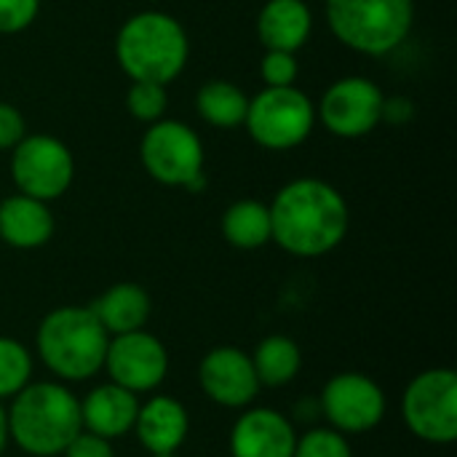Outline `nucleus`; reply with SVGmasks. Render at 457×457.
I'll list each match as a JSON object with an SVG mask.
<instances>
[{
	"label": "nucleus",
	"mask_w": 457,
	"mask_h": 457,
	"mask_svg": "<svg viewBox=\"0 0 457 457\" xmlns=\"http://www.w3.org/2000/svg\"><path fill=\"white\" fill-rule=\"evenodd\" d=\"M88 308L94 311L99 324L112 337V335L145 329L150 311H153V303H150V295L145 292V287L123 281V284H112Z\"/></svg>",
	"instance_id": "nucleus-19"
},
{
	"label": "nucleus",
	"mask_w": 457,
	"mask_h": 457,
	"mask_svg": "<svg viewBox=\"0 0 457 457\" xmlns=\"http://www.w3.org/2000/svg\"><path fill=\"white\" fill-rule=\"evenodd\" d=\"M62 457H115V450H112V442L110 439H102L96 434L80 431L67 445V450L62 453Z\"/></svg>",
	"instance_id": "nucleus-28"
},
{
	"label": "nucleus",
	"mask_w": 457,
	"mask_h": 457,
	"mask_svg": "<svg viewBox=\"0 0 457 457\" xmlns=\"http://www.w3.org/2000/svg\"><path fill=\"white\" fill-rule=\"evenodd\" d=\"M8 439L27 455H62L67 445L83 431L80 399L64 383H29L5 410Z\"/></svg>",
	"instance_id": "nucleus-2"
},
{
	"label": "nucleus",
	"mask_w": 457,
	"mask_h": 457,
	"mask_svg": "<svg viewBox=\"0 0 457 457\" xmlns=\"http://www.w3.org/2000/svg\"><path fill=\"white\" fill-rule=\"evenodd\" d=\"M295 445L292 420L270 407L246 410L230 431V457H292Z\"/></svg>",
	"instance_id": "nucleus-14"
},
{
	"label": "nucleus",
	"mask_w": 457,
	"mask_h": 457,
	"mask_svg": "<svg viewBox=\"0 0 457 457\" xmlns=\"http://www.w3.org/2000/svg\"><path fill=\"white\" fill-rule=\"evenodd\" d=\"M412 112H415V107L404 96H394V99H386L383 102V118L391 120V123H404V120L412 118Z\"/></svg>",
	"instance_id": "nucleus-30"
},
{
	"label": "nucleus",
	"mask_w": 457,
	"mask_h": 457,
	"mask_svg": "<svg viewBox=\"0 0 457 457\" xmlns=\"http://www.w3.org/2000/svg\"><path fill=\"white\" fill-rule=\"evenodd\" d=\"M292 457H353L351 442L335 428H311L297 436Z\"/></svg>",
	"instance_id": "nucleus-24"
},
{
	"label": "nucleus",
	"mask_w": 457,
	"mask_h": 457,
	"mask_svg": "<svg viewBox=\"0 0 457 457\" xmlns=\"http://www.w3.org/2000/svg\"><path fill=\"white\" fill-rule=\"evenodd\" d=\"M319 404L321 418H327L329 428L340 434H367L383 423L388 410L383 388L364 372L335 375L324 386Z\"/></svg>",
	"instance_id": "nucleus-9"
},
{
	"label": "nucleus",
	"mask_w": 457,
	"mask_h": 457,
	"mask_svg": "<svg viewBox=\"0 0 457 457\" xmlns=\"http://www.w3.org/2000/svg\"><path fill=\"white\" fill-rule=\"evenodd\" d=\"M8 445V420H5V404L0 402V455Z\"/></svg>",
	"instance_id": "nucleus-31"
},
{
	"label": "nucleus",
	"mask_w": 457,
	"mask_h": 457,
	"mask_svg": "<svg viewBox=\"0 0 457 457\" xmlns=\"http://www.w3.org/2000/svg\"><path fill=\"white\" fill-rule=\"evenodd\" d=\"M244 123L257 145L268 150H292L313 131L316 107L295 86H268L249 99Z\"/></svg>",
	"instance_id": "nucleus-6"
},
{
	"label": "nucleus",
	"mask_w": 457,
	"mask_h": 457,
	"mask_svg": "<svg viewBox=\"0 0 457 457\" xmlns=\"http://www.w3.org/2000/svg\"><path fill=\"white\" fill-rule=\"evenodd\" d=\"M40 0H0V32L13 35L27 29L37 16Z\"/></svg>",
	"instance_id": "nucleus-27"
},
{
	"label": "nucleus",
	"mask_w": 457,
	"mask_h": 457,
	"mask_svg": "<svg viewBox=\"0 0 457 457\" xmlns=\"http://www.w3.org/2000/svg\"><path fill=\"white\" fill-rule=\"evenodd\" d=\"M110 335L88 305H62L43 316L35 348L43 364L62 383H83L94 378L107 353Z\"/></svg>",
	"instance_id": "nucleus-3"
},
{
	"label": "nucleus",
	"mask_w": 457,
	"mask_h": 457,
	"mask_svg": "<svg viewBox=\"0 0 457 457\" xmlns=\"http://www.w3.org/2000/svg\"><path fill=\"white\" fill-rule=\"evenodd\" d=\"M327 19L340 43L383 56L404 43L412 29V0H327Z\"/></svg>",
	"instance_id": "nucleus-5"
},
{
	"label": "nucleus",
	"mask_w": 457,
	"mask_h": 457,
	"mask_svg": "<svg viewBox=\"0 0 457 457\" xmlns=\"http://www.w3.org/2000/svg\"><path fill=\"white\" fill-rule=\"evenodd\" d=\"M32 383V353L13 337H0V402L13 399Z\"/></svg>",
	"instance_id": "nucleus-23"
},
{
	"label": "nucleus",
	"mask_w": 457,
	"mask_h": 457,
	"mask_svg": "<svg viewBox=\"0 0 457 457\" xmlns=\"http://www.w3.org/2000/svg\"><path fill=\"white\" fill-rule=\"evenodd\" d=\"M54 236V214L46 201L24 193L0 204V238L13 249H37Z\"/></svg>",
	"instance_id": "nucleus-17"
},
{
	"label": "nucleus",
	"mask_w": 457,
	"mask_h": 457,
	"mask_svg": "<svg viewBox=\"0 0 457 457\" xmlns=\"http://www.w3.org/2000/svg\"><path fill=\"white\" fill-rule=\"evenodd\" d=\"M201 391L220 407L244 410L260 394V380L252 364V356L236 345H217L212 348L198 367Z\"/></svg>",
	"instance_id": "nucleus-13"
},
{
	"label": "nucleus",
	"mask_w": 457,
	"mask_h": 457,
	"mask_svg": "<svg viewBox=\"0 0 457 457\" xmlns=\"http://www.w3.org/2000/svg\"><path fill=\"white\" fill-rule=\"evenodd\" d=\"M187 35L182 24L161 11H142L131 16L115 40V56L131 80L166 86L187 62Z\"/></svg>",
	"instance_id": "nucleus-4"
},
{
	"label": "nucleus",
	"mask_w": 457,
	"mask_h": 457,
	"mask_svg": "<svg viewBox=\"0 0 457 457\" xmlns=\"http://www.w3.org/2000/svg\"><path fill=\"white\" fill-rule=\"evenodd\" d=\"M102 370H107L110 383L137 396L150 394L169 375V351L155 335L145 329L112 335L107 343Z\"/></svg>",
	"instance_id": "nucleus-11"
},
{
	"label": "nucleus",
	"mask_w": 457,
	"mask_h": 457,
	"mask_svg": "<svg viewBox=\"0 0 457 457\" xmlns=\"http://www.w3.org/2000/svg\"><path fill=\"white\" fill-rule=\"evenodd\" d=\"M11 174L19 193L37 201H54L72 185L75 163L64 142L48 134H32L13 147Z\"/></svg>",
	"instance_id": "nucleus-8"
},
{
	"label": "nucleus",
	"mask_w": 457,
	"mask_h": 457,
	"mask_svg": "<svg viewBox=\"0 0 457 457\" xmlns=\"http://www.w3.org/2000/svg\"><path fill=\"white\" fill-rule=\"evenodd\" d=\"M139 412V396L115 386L102 383L80 402V423L83 431L96 434L102 439H120L134 431V420Z\"/></svg>",
	"instance_id": "nucleus-16"
},
{
	"label": "nucleus",
	"mask_w": 457,
	"mask_h": 457,
	"mask_svg": "<svg viewBox=\"0 0 457 457\" xmlns=\"http://www.w3.org/2000/svg\"><path fill=\"white\" fill-rule=\"evenodd\" d=\"M169 96L161 83H147V80H134V86L126 94V107L137 120L155 123L166 112Z\"/></svg>",
	"instance_id": "nucleus-25"
},
{
	"label": "nucleus",
	"mask_w": 457,
	"mask_h": 457,
	"mask_svg": "<svg viewBox=\"0 0 457 457\" xmlns=\"http://www.w3.org/2000/svg\"><path fill=\"white\" fill-rule=\"evenodd\" d=\"M313 27L311 8L303 0H268L257 16V35L268 51H297Z\"/></svg>",
	"instance_id": "nucleus-18"
},
{
	"label": "nucleus",
	"mask_w": 457,
	"mask_h": 457,
	"mask_svg": "<svg viewBox=\"0 0 457 457\" xmlns=\"http://www.w3.org/2000/svg\"><path fill=\"white\" fill-rule=\"evenodd\" d=\"M134 431H137L139 445L150 455L177 453L190 434V415L185 404H179L174 396L158 394V396H150L145 404L139 402Z\"/></svg>",
	"instance_id": "nucleus-15"
},
{
	"label": "nucleus",
	"mask_w": 457,
	"mask_h": 457,
	"mask_svg": "<svg viewBox=\"0 0 457 457\" xmlns=\"http://www.w3.org/2000/svg\"><path fill=\"white\" fill-rule=\"evenodd\" d=\"M21 139H24L21 112L13 104L0 102V150H13Z\"/></svg>",
	"instance_id": "nucleus-29"
},
{
	"label": "nucleus",
	"mask_w": 457,
	"mask_h": 457,
	"mask_svg": "<svg viewBox=\"0 0 457 457\" xmlns=\"http://www.w3.org/2000/svg\"><path fill=\"white\" fill-rule=\"evenodd\" d=\"M150 457H177V453H163V455H150Z\"/></svg>",
	"instance_id": "nucleus-32"
},
{
	"label": "nucleus",
	"mask_w": 457,
	"mask_h": 457,
	"mask_svg": "<svg viewBox=\"0 0 457 457\" xmlns=\"http://www.w3.org/2000/svg\"><path fill=\"white\" fill-rule=\"evenodd\" d=\"M268 209L270 241L295 257H321L337 249L351 225L345 198L321 179L289 182Z\"/></svg>",
	"instance_id": "nucleus-1"
},
{
	"label": "nucleus",
	"mask_w": 457,
	"mask_h": 457,
	"mask_svg": "<svg viewBox=\"0 0 457 457\" xmlns=\"http://www.w3.org/2000/svg\"><path fill=\"white\" fill-rule=\"evenodd\" d=\"M222 236L236 249H260L270 241V209L260 201H236L222 214Z\"/></svg>",
	"instance_id": "nucleus-21"
},
{
	"label": "nucleus",
	"mask_w": 457,
	"mask_h": 457,
	"mask_svg": "<svg viewBox=\"0 0 457 457\" xmlns=\"http://www.w3.org/2000/svg\"><path fill=\"white\" fill-rule=\"evenodd\" d=\"M383 102L386 96L378 83L351 75L329 86L316 112L332 134L356 139L375 131V126L383 120Z\"/></svg>",
	"instance_id": "nucleus-12"
},
{
	"label": "nucleus",
	"mask_w": 457,
	"mask_h": 457,
	"mask_svg": "<svg viewBox=\"0 0 457 457\" xmlns=\"http://www.w3.org/2000/svg\"><path fill=\"white\" fill-rule=\"evenodd\" d=\"M142 163L161 185L185 187L204 171V145L190 126L179 120H155L142 137Z\"/></svg>",
	"instance_id": "nucleus-10"
},
{
	"label": "nucleus",
	"mask_w": 457,
	"mask_h": 457,
	"mask_svg": "<svg viewBox=\"0 0 457 457\" xmlns=\"http://www.w3.org/2000/svg\"><path fill=\"white\" fill-rule=\"evenodd\" d=\"M252 364L257 372L260 386L268 388H281L292 383L300 370H303V351L292 337L284 335H270L260 340V345L252 353Z\"/></svg>",
	"instance_id": "nucleus-20"
},
{
	"label": "nucleus",
	"mask_w": 457,
	"mask_h": 457,
	"mask_svg": "<svg viewBox=\"0 0 457 457\" xmlns=\"http://www.w3.org/2000/svg\"><path fill=\"white\" fill-rule=\"evenodd\" d=\"M198 115L217 129H236L246 120L249 96L230 80H209L195 99Z\"/></svg>",
	"instance_id": "nucleus-22"
},
{
	"label": "nucleus",
	"mask_w": 457,
	"mask_h": 457,
	"mask_svg": "<svg viewBox=\"0 0 457 457\" xmlns=\"http://www.w3.org/2000/svg\"><path fill=\"white\" fill-rule=\"evenodd\" d=\"M407 428L428 445H453L457 439V375L450 367L420 372L402 396Z\"/></svg>",
	"instance_id": "nucleus-7"
},
{
	"label": "nucleus",
	"mask_w": 457,
	"mask_h": 457,
	"mask_svg": "<svg viewBox=\"0 0 457 457\" xmlns=\"http://www.w3.org/2000/svg\"><path fill=\"white\" fill-rule=\"evenodd\" d=\"M260 75L268 86H295L297 59L292 51H268L260 62Z\"/></svg>",
	"instance_id": "nucleus-26"
}]
</instances>
